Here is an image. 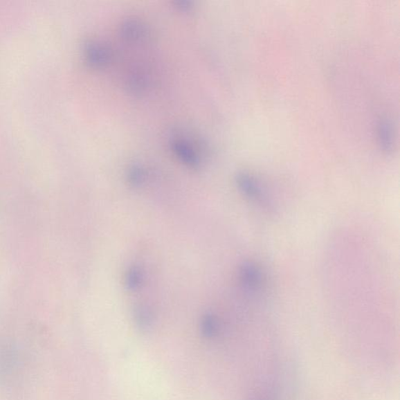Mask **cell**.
<instances>
[{
	"instance_id": "6",
	"label": "cell",
	"mask_w": 400,
	"mask_h": 400,
	"mask_svg": "<svg viewBox=\"0 0 400 400\" xmlns=\"http://www.w3.org/2000/svg\"><path fill=\"white\" fill-rule=\"evenodd\" d=\"M378 140L381 149L390 154L394 147V134L391 121L388 119H381L377 127Z\"/></svg>"
},
{
	"instance_id": "3",
	"label": "cell",
	"mask_w": 400,
	"mask_h": 400,
	"mask_svg": "<svg viewBox=\"0 0 400 400\" xmlns=\"http://www.w3.org/2000/svg\"><path fill=\"white\" fill-rule=\"evenodd\" d=\"M171 147L178 159L187 167L197 169L201 165V157L199 154L195 145L186 137H174Z\"/></svg>"
},
{
	"instance_id": "8",
	"label": "cell",
	"mask_w": 400,
	"mask_h": 400,
	"mask_svg": "<svg viewBox=\"0 0 400 400\" xmlns=\"http://www.w3.org/2000/svg\"><path fill=\"white\" fill-rule=\"evenodd\" d=\"M144 281V274L140 266L134 264L129 266L125 276V286L129 292H136L141 288Z\"/></svg>"
},
{
	"instance_id": "10",
	"label": "cell",
	"mask_w": 400,
	"mask_h": 400,
	"mask_svg": "<svg viewBox=\"0 0 400 400\" xmlns=\"http://www.w3.org/2000/svg\"><path fill=\"white\" fill-rule=\"evenodd\" d=\"M218 330V322L214 314L207 313L200 320V331L205 338H210L215 336Z\"/></svg>"
},
{
	"instance_id": "1",
	"label": "cell",
	"mask_w": 400,
	"mask_h": 400,
	"mask_svg": "<svg viewBox=\"0 0 400 400\" xmlns=\"http://www.w3.org/2000/svg\"><path fill=\"white\" fill-rule=\"evenodd\" d=\"M236 185L244 195L251 201L271 208L272 204L255 178L246 172H239L235 177Z\"/></svg>"
},
{
	"instance_id": "5",
	"label": "cell",
	"mask_w": 400,
	"mask_h": 400,
	"mask_svg": "<svg viewBox=\"0 0 400 400\" xmlns=\"http://www.w3.org/2000/svg\"><path fill=\"white\" fill-rule=\"evenodd\" d=\"M239 278L242 286L248 292L256 293L262 287V272L255 264L246 262L242 264L239 269Z\"/></svg>"
},
{
	"instance_id": "7",
	"label": "cell",
	"mask_w": 400,
	"mask_h": 400,
	"mask_svg": "<svg viewBox=\"0 0 400 400\" xmlns=\"http://www.w3.org/2000/svg\"><path fill=\"white\" fill-rule=\"evenodd\" d=\"M133 319L137 328L142 331H148L154 325L152 311L145 305H137L133 310Z\"/></svg>"
},
{
	"instance_id": "11",
	"label": "cell",
	"mask_w": 400,
	"mask_h": 400,
	"mask_svg": "<svg viewBox=\"0 0 400 400\" xmlns=\"http://www.w3.org/2000/svg\"><path fill=\"white\" fill-rule=\"evenodd\" d=\"M174 4L180 10L189 11L193 8L194 3L190 0H176Z\"/></svg>"
},
{
	"instance_id": "9",
	"label": "cell",
	"mask_w": 400,
	"mask_h": 400,
	"mask_svg": "<svg viewBox=\"0 0 400 400\" xmlns=\"http://www.w3.org/2000/svg\"><path fill=\"white\" fill-rule=\"evenodd\" d=\"M126 179L131 187L139 188L144 184L147 179V172L140 165H133L127 171Z\"/></svg>"
},
{
	"instance_id": "2",
	"label": "cell",
	"mask_w": 400,
	"mask_h": 400,
	"mask_svg": "<svg viewBox=\"0 0 400 400\" xmlns=\"http://www.w3.org/2000/svg\"><path fill=\"white\" fill-rule=\"evenodd\" d=\"M83 51L87 64L96 69L107 68L113 58L111 48L99 40H87L84 44Z\"/></svg>"
},
{
	"instance_id": "4",
	"label": "cell",
	"mask_w": 400,
	"mask_h": 400,
	"mask_svg": "<svg viewBox=\"0 0 400 400\" xmlns=\"http://www.w3.org/2000/svg\"><path fill=\"white\" fill-rule=\"evenodd\" d=\"M121 37L129 42H144L150 38L149 28L147 24L136 18L125 20L120 27Z\"/></svg>"
}]
</instances>
